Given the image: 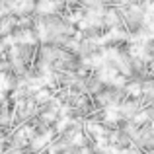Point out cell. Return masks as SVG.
I'll use <instances>...</instances> for the list:
<instances>
[{
  "instance_id": "cell-1",
  "label": "cell",
  "mask_w": 154,
  "mask_h": 154,
  "mask_svg": "<svg viewBox=\"0 0 154 154\" xmlns=\"http://www.w3.org/2000/svg\"><path fill=\"white\" fill-rule=\"evenodd\" d=\"M129 94L131 96H139L140 94V84H131V86H129Z\"/></svg>"
},
{
  "instance_id": "cell-2",
  "label": "cell",
  "mask_w": 154,
  "mask_h": 154,
  "mask_svg": "<svg viewBox=\"0 0 154 154\" xmlns=\"http://www.w3.org/2000/svg\"><path fill=\"white\" fill-rule=\"evenodd\" d=\"M144 119H146V113H140V115L137 117V121H144Z\"/></svg>"
}]
</instances>
